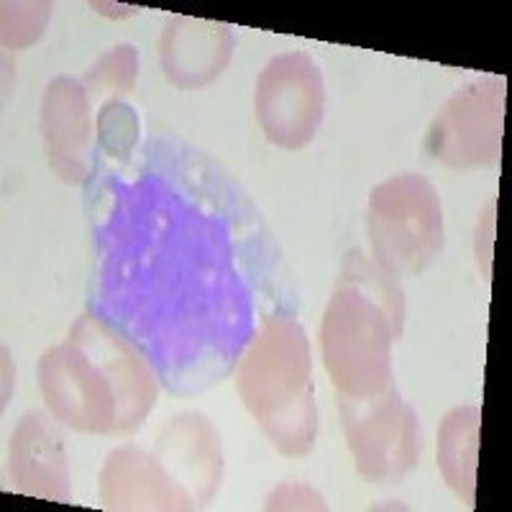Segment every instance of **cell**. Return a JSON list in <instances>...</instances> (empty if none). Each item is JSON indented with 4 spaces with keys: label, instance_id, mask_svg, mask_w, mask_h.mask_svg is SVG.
<instances>
[{
    "label": "cell",
    "instance_id": "6da1fadb",
    "mask_svg": "<svg viewBox=\"0 0 512 512\" xmlns=\"http://www.w3.org/2000/svg\"><path fill=\"white\" fill-rule=\"evenodd\" d=\"M95 154V308L172 392L226 377L272 315L292 313L259 210L203 152L162 136Z\"/></svg>",
    "mask_w": 512,
    "mask_h": 512
},
{
    "label": "cell",
    "instance_id": "7a4b0ae2",
    "mask_svg": "<svg viewBox=\"0 0 512 512\" xmlns=\"http://www.w3.org/2000/svg\"><path fill=\"white\" fill-rule=\"evenodd\" d=\"M39 384L59 423L98 436L136 431L157 400L149 359L98 315H82L41 356Z\"/></svg>",
    "mask_w": 512,
    "mask_h": 512
},
{
    "label": "cell",
    "instance_id": "3957f363",
    "mask_svg": "<svg viewBox=\"0 0 512 512\" xmlns=\"http://www.w3.org/2000/svg\"><path fill=\"white\" fill-rule=\"evenodd\" d=\"M402 287L377 262L351 251L328 303L320 346L338 397H372L392 379V344L402 333Z\"/></svg>",
    "mask_w": 512,
    "mask_h": 512
},
{
    "label": "cell",
    "instance_id": "277c9868",
    "mask_svg": "<svg viewBox=\"0 0 512 512\" xmlns=\"http://www.w3.org/2000/svg\"><path fill=\"white\" fill-rule=\"evenodd\" d=\"M236 387L246 410L285 456H303L318 436L310 344L292 313H277L251 336Z\"/></svg>",
    "mask_w": 512,
    "mask_h": 512
},
{
    "label": "cell",
    "instance_id": "5b68a950",
    "mask_svg": "<svg viewBox=\"0 0 512 512\" xmlns=\"http://www.w3.org/2000/svg\"><path fill=\"white\" fill-rule=\"evenodd\" d=\"M369 239L374 262L390 272L418 274L443 249V210L438 192L418 175H397L369 195Z\"/></svg>",
    "mask_w": 512,
    "mask_h": 512
},
{
    "label": "cell",
    "instance_id": "8992f818",
    "mask_svg": "<svg viewBox=\"0 0 512 512\" xmlns=\"http://www.w3.org/2000/svg\"><path fill=\"white\" fill-rule=\"evenodd\" d=\"M346 441L356 472L367 482H397L418 464V415L402 400L395 382L372 397H338Z\"/></svg>",
    "mask_w": 512,
    "mask_h": 512
},
{
    "label": "cell",
    "instance_id": "52a82bcc",
    "mask_svg": "<svg viewBox=\"0 0 512 512\" xmlns=\"http://www.w3.org/2000/svg\"><path fill=\"white\" fill-rule=\"evenodd\" d=\"M505 126V80L487 77L446 100L433 121L425 149L451 169L487 167L500 159Z\"/></svg>",
    "mask_w": 512,
    "mask_h": 512
},
{
    "label": "cell",
    "instance_id": "ba28073f",
    "mask_svg": "<svg viewBox=\"0 0 512 512\" xmlns=\"http://www.w3.org/2000/svg\"><path fill=\"white\" fill-rule=\"evenodd\" d=\"M323 77L303 52L274 57L256 82V116L264 134L282 149H300L323 118Z\"/></svg>",
    "mask_w": 512,
    "mask_h": 512
},
{
    "label": "cell",
    "instance_id": "9c48e42d",
    "mask_svg": "<svg viewBox=\"0 0 512 512\" xmlns=\"http://www.w3.org/2000/svg\"><path fill=\"white\" fill-rule=\"evenodd\" d=\"M41 131L47 141L49 164L64 182L80 185L93 175V121L90 95L72 77L49 82L41 103Z\"/></svg>",
    "mask_w": 512,
    "mask_h": 512
},
{
    "label": "cell",
    "instance_id": "30bf717a",
    "mask_svg": "<svg viewBox=\"0 0 512 512\" xmlns=\"http://www.w3.org/2000/svg\"><path fill=\"white\" fill-rule=\"evenodd\" d=\"M100 500L108 510H195L187 495L157 454L123 446L105 459L100 472Z\"/></svg>",
    "mask_w": 512,
    "mask_h": 512
},
{
    "label": "cell",
    "instance_id": "8fae6325",
    "mask_svg": "<svg viewBox=\"0 0 512 512\" xmlns=\"http://www.w3.org/2000/svg\"><path fill=\"white\" fill-rule=\"evenodd\" d=\"M11 477L18 492L41 500H70L67 456L57 425L44 413H29L11 438Z\"/></svg>",
    "mask_w": 512,
    "mask_h": 512
},
{
    "label": "cell",
    "instance_id": "7c38bea8",
    "mask_svg": "<svg viewBox=\"0 0 512 512\" xmlns=\"http://www.w3.org/2000/svg\"><path fill=\"white\" fill-rule=\"evenodd\" d=\"M233 52L226 24L200 18H169L162 36V67L177 88H200L223 72Z\"/></svg>",
    "mask_w": 512,
    "mask_h": 512
},
{
    "label": "cell",
    "instance_id": "4fadbf2b",
    "mask_svg": "<svg viewBox=\"0 0 512 512\" xmlns=\"http://www.w3.org/2000/svg\"><path fill=\"white\" fill-rule=\"evenodd\" d=\"M157 456L198 507L213 497L221 479V446L218 433L203 415L172 418L159 433Z\"/></svg>",
    "mask_w": 512,
    "mask_h": 512
},
{
    "label": "cell",
    "instance_id": "5bb4252c",
    "mask_svg": "<svg viewBox=\"0 0 512 512\" xmlns=\"http://www.w3.org/2000/svg\"><path fill=\"white\" fill-rule=\"evenodd\" d=\"M479 425H482V410L477 405H461L443 418L438 431V469L448 487L469 505H474V487H477Z\"/></svg>",
    "mask_w": 512,
    "mask_h": 512
},
{
    "label": "cell",
    "instance_id": "9a60e30c",
    "mask_svg": "<svg viewBox=\"0 0 512 512\" xmlns=\"http://www.w3.org/2000/svg\"><path fill=\"white\" fill-rule=\"evenodd\" d=\"M139 139L136 111L121 100H105L98 113V149L95 154L108 159H126L134 154Z\"/></svg>",
    "mask_w": 512,
    "mask_h": 512
},
{
    "label": "cell",
    "instance_id": "2e32d148",
    "mask_svg": "<svg viewBox=\"0 0 512 512\" xmlns=\"http://www.w3.org/2000/svg\"><path fill=\"white\" fill-rule=\"evenodd\" d=\"M136 72H139V52L136 47L121 44L100 57L95 67H90L82 85L88 90L90 100L98 95H121L134 88Z\"/></svg>",
    "mask_w": 512,
    "mask_h": 512
},
{
    "label": "cell",
    "instance_id": "e0dca14e",
    "mask_svg": "<svg viewBox=\"0 0 512 512\" xmlns=\"http://www.w3.org/2000/svg\"><path fill=\"white\" fill-rule=\"evenodd\" d=\"M52 16L49 3H6L3 6V44L21 49L34 44Z\"/></svg>",
    "mask_w": 512,
    "mask_h": 512
},
{
    "label": "cell",
    "instance_id": "ac0fdd59",
    "mask_svg": "<svg viewBox=\"0 0 512 512\" xmlns=\"http://www.w3.org/2000/svg\"><path fill=\"white\" fill-rule=\"evenodd\" d=\"M267 510H323V500L305 484L287 482L267 497Z\"/></svg>",
    "mask_w": 512,
    "mask_h": 512
}]
</instances>
